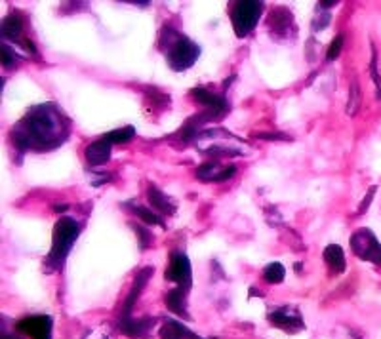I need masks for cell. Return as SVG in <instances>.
Here are the masks:
<instances>
[{
  "label": "cell",
  "instance_id": "8",
  "mask_svg": "<svg viewBox=\"0 0 381 339\" xmlns=\"http://www.w3.org/2000/svg\"><path fill=\"white\" fill-rule=\"evenodd\" d=\"M267 320L271 322L273 326L280 328L285 332L296 333L305 330V322L301 319V313L294 309V307H277V309H271L267 313Z\"/></svg>",
  "mask_w": 381,
  "mask_h": 339
},
{
  "label": "cell",
  "instance_id": "4",
  "mask_svg": "<svg viewBox=\"0 0 381 339\" xmlns=\"http://www.w3.org/2000/svg\"><path fill=\"white\" fill-rule=\"evenodd\" d=\"M261 13H263V2H258V0L237 2V6L233 8V13H231L233 29L237 37L244 39V37L252 33L256 25H258Z\"/></svg>",
  "mask_w": 381,
  "mask_h": 339
},
{
  "label": "cell",
  "instance_id": "9",
  "mask_svg": "<svg viewBox=\"0 0 381 339\" xmlns=\"http://www.w3.org/2000/svg\"><path fill=\"white\" fill-rule=\"evenodd\" d=\"M18 330L31 339H52V319L44 314L27 316L18 322Z\"/></svg>",
  "mask_w": 381,
  "mask_h": 339
},
{
  "label": "cell",
  "instance_id": "25",
  "mask_svg": "<svg viewBox=\"0 0 381 339\" xmlns=\"http://www.w3.org/2000/svg\"><path fill=\"white\" fill-rule=\"evenodd\" d=\"M343 34H337L336 39L332 40V44H330L328 48V53H326V58H328V61H334V59L342 53V48H343Z\"/></svg>",
  "mask_w": 381,
  "mask_h": 339
},
{
  "label": "cell",
  "instance_id": "24",
  "mask_svg": "<svg viewBox=\"0 0 381 339\" xmlns=\"http://www.w3.org/2000/svg\"><path fill=\"white\" fill-rule=\"evenodd\" d=\"M374 50V48H372ZM370 75H372V79L375 82V90H377V98L381 99V77L380 72H377V53H372V63H370Z\"/></svg>",
  "mask_w": 381,
  "mask_h": 339
},
{
  "label": "cell",
  "instance_id": "1",
  "mask_svg": "<svg viewBox=\"0 0 381 339\" xmlns=\"http://www.w3.org/2000/svg\"><path fill=\"white\" fill-rule=\"evenodd\" d=\"M69 134L63 115L52 105L32 107L20 124L12 132L13 145L20 151L52 149L63 141Z\"/></svg>",
  "mask_w": 381,
  "mask_h": 339
},
{
  "label": "cell",
  "instance_id": "6",
  "mask_svg": "<svg viewBox=\"0 0 381 339\" xmlns=\"http://www.w3.org/2000/svg\"><path fill=\"white\" fill-rule=\"evenodd\" d=\"M194 96V99L201 105H204V113L201 115L202 122H208V120H220L227 115L229 111V103L223 96H218V94H212L208 91L206 88H194L191 91Z\"/></svg>",
  "mask_w": 381,
  "mask_h": 339
},
{
  "label": "cell",
  "instance_id": "32",
  "mask_svg": "<svg viewBox=\"0 0 381 339\" xmlns=\"http://www.w3.org/2000/svg\"><path fill=\"white\" fill-rule=\"evenodd\" d=\"M349 339H362V338H361V335H356V333H351Z\"/></svg>",
  "mask_w": 381,
  "mask_h": 339
},
{
  "label": "cell",
  "instance_id": "7",
  "mask_svg": "<svg viewBox=\"0 0 381 339\" xmlns=\"http://www.w3.org/2000/svg\"><path fill=\"white\" fill-rule=\"evenodd\" d=\"M166 281L175 282L177 288H183V290L191 288L193 269H191V261L183 252H174L170 257V265L166 269Z\"/></svg>",
  "mask_w": 381,
  "mask_h": 339
},
{
  "label": "cell",
  "instance_id": "3",
  "mask_svg": "<svg viewBox=\"0 0 381 339\" xmlns=\"http://www.w3.org/2000/svg\"><path fill=\"white\" fill-rule=\"evenodd\" d=\"M162 42L168 40V46L164 48L166 50V61L174 71H185L189 67L194 65V61L201 56V48L194 44L193 40H189L185 34H180L172 31V37L162 34Z\"/></svg>",
  "mask_w": 381,
  "mask_h": 339
},
{
  "label": "cell",
  "instance_id": "11",
  "mask_svg": "<svg viewBox=\"0 0 381 339\" xmlns=\"http://www.w3.org/2000/svg\"><path fill=\"white\" fill-rule=\"evenodd\" d=\"M267 25L271 29L273 39L275 37H288L292 31H296V25H294V15L288 8H275L269 15V21H267Z\"/></svg>",
  "mask_w": 381,
  "mask_h": 339
},
{
  "label": "cell",
  "instance_id": "28",
  "mask_svg": "<svg viewBox=\"0 0 381 339\" xmlns=\"http://www.w3.org/2000/svg\"><path fill=\"white\" fill-rule=\"evenodd\" d=\"M258 139H269V141H290L292 137L286 136V134H280V132H275V134H267V132H258L256 134Z\"/></svg>",
  "mask_w": 381,
  "mask_h": 339
},
{
  "label": "cell",
  "instance_id": "16",
  "mask_svg": "<svg viewBox=\"0 0 381 339\" xmlns=\"http://www.w3.org/2000/svg\"><path fill=\"white\" fill-rule=\"evenodd\" d=\"M161 338L162 339H202L201 335L193 333L189 328H185L175 320H166L164 326L161 328Z\"/></svg>",
  "mask_w": 381,
  "mask_h": 339
},
{
  "label": "cell",
  "instance_id": "33",
  "mask_svg": "<svg viewBox=\"0 0 381 339\" xmlns=\"http://www.w3.org/2000/svg\"><path fill=\"white\" fill-rule=\"evenodd\" d=\"M4 339H8V338H4Z\"/></svg>",
  "mask_w": 381,
  "mask_h": 339
},
{
  "label": "cell",
  "instance_id": "18",
  "mask_svg": "<svg viewBox=\"0 0 381 339\" xmlns=\"http://www.w3.org/2000/svg\"><path fill=\"white\" fill-rule=\"evenodd\" d=\"M147 198H149V203L153 204V208L162 212V214H174L175 212V204L172 203L168 196L164 195L158 187H155V185H151V187H149Z\"/></svg>",
  "mask_w": 381,
  "mask_h": 339
},
{
  "label": "cell",
  "instance_id": "19",
  "mask_svg": "<svg viewBox=\"0 0 381 339\" xmlns=\"http://www.w3.org/2000/svg\"><path fill=\"white\" fill-rule=\"evenodd\" d=\"M21 33H23V21L15 13L4 18V21H2V34H4V39L18 40Z\"/></svg>",
  "mask_w": 381,
  "mask_h": 339
},
{
  "label": "cell",
  "instance_id": "27",
  "mask_svg": "<svg viewBox=\"0 0 381 339\" xmlns=\"http://www.w3.org/2000/svg\"><path fill=\"white\" fill-rule=\"evenodd\" d=\"M85 339H115V335H113V332H111V328L101 326V328H96V330H92Z\"/></svg>",
  "mask_w": 381,
  "mask_h": 339
},
{
  "label": "cell",
  "instance_id": "30",
  "mask_svg": "<svg viewBox=\"0 0 381 339\" xmlns=\"http://www.w3.org/2000/svg\"><path fill=\"white\" fill-rule=\"evenodd\" d=\"M134 229H136V233H139L137 236L142 238V248H147V244L151 242V235H149V231H145L143 227H137V225Z\"/></svg>",
  "mask_w": 381,
  "mask_h": 339
},
{
  "label": "cell",
  "instance_id": "10",
  "mask_svg": "<svg viewBox=\"0 0 381 339\" xmlns=\"http://www.w3.org/2000/svg\"><path fill=\"white\" fill-rule=\"evenodd\" d=\"M155 324H156V320L151 319V316H143V319L128 316V319L118 320V330H120L124 335H128V338L145 339L153 333Z\"/></svg>",
  "mask_w": 381,
  "mask_h": 339
},
{
  "label": "cell",
  "instance_id": "23",
  "mask_svg": "<svg viewBox=\"0 0 381 339\" xmlns=\"http://www.w3.org/2000/svg\"><path fill=\"white\" fill-rule=\"evenodd\" d=\"M286 276V269L280 265V263H269L267 267L263 269V279L265 282L269 284H280L285 281Z\"/></svg>",
  "mask_w": 381,
  "mask_h": 339
},
{
  "label": "cell",
  "instance_id": "22",
  "mask_svg": "<svg viewBox=\"0 0 381 339\" xmlns=\"http://www.w3.org/2000/svg\"><path fill=\"white\" fill-rule=\"evenodd\" d=\"M136 136V130H134V126H124V128H118V130H113L109 134H105L104 139H107L111 145L115 143H128L132 141Z\"/></svg>",
  "mask_w": 381,
  "mask_h": 339
},
{
  "label": "cell",
  "instance_id": "14",
  "mask_svg": "<svg viewBox=\"0 0 381 339\" xmlns=\"http://www.w3.org/2000/svg\"><path fill=\"white\" fill-rule=\"evenodd\" d=\"M111 147L113 145L107 141V139H99V141H94L85 149V158L86 162L92 164V166H104L111 160Z\"/></svg>",
  "mask_w": 381,
  "mask_h": 339
},
{
  "label": "cell",
  "instance_id": "26",
  "mask_svg": "<svg viewBox=\"0 0 381 339\" xmlns=\"http://www.w3.org/2000/svg\"><path fill=\"white\" fill-rule=\"evenodd\" d=\"M2 65L6 67V69H10V67L15 65V61H18V58H15V52H12L10 50V46L8 44H2Z\"/></svg>",
  "mask_w": 381,
  "mask_h": 339
},
{
  "label": "cell",
  "instance_id": "20",
  "mask_svg": "<svg viewBox=\"0 0 381 339\" xmlns=\"http://www.w3.org/2000/svg\"><path fill=\"white\" fill-rule=\"evenodd\" d=\"M124 208H128L130 212H134L139 219H143V222L149 223V225H161V227H164L162 217L158 214H155L153 210L143 208V206H136V204H132V203L124 204Z\"/></svg>",
  "mask_w": 381,
  "mask_h": 339
},
{
  "label": "cell",
  "instance_id": "31",
  "mask_svg": "<svg viewBox=\"0 0 381 339\" xmlns=\"http://www.w3.org/2000/svg\"><path fill=\"white\" fill-rule=\"evenodd\" d=\"M67 208H69L67 204H63V206H56V212H65Z\"/></svg>",
  "mask_w": 381,
  "mask_h": 339
},
{
  "label": "cell",
  "instance_id": "12",
  "mask_svg": "<svg viewBox=\"0 0 381 339\" xmlns=\"http://www.w3.org/2000/svg\"><path fill=\"white\" fill-rule=\"evenodd\" d=\"M237 174V166H223L218 160L216 162H206L202 164L201 168L196 170V177L201 181H225Z\"/></svg>",
  "mask_w": 381,
  "mask_h": 339
},
{
  "label": "cell",
  "instance_id": "2",
  "mask_svg": "<svg viewBox=\"0 0 381 339\" xmlns=\"http://www.w3.org/2000/svg\"><path fill=\"white\" fill-rule=\"evenodd\" d=\"M78 235H80V225H78L73 217H61L56 227H54V242L52 250L46 257L44 265L50 271H58L63 267L67 255L71 252L73 244L77 242Z\"/></svg>",
  "mask_w": 381,
  "mask_h": 339
},
{
  "label": "cell",
  "instance_id": "5",
  "mask_svg": "<svg viewBox=\"0 0 381 339\" xmlns=\"http://www.w3.org/2000/svg\"><path fill=\"white\" fill-rule=\"evenodd\" d=\"M351 250L362 261H370L374 265H381V244L370 229H358L351 236Z\"/></svg>",
  "mask_w": 381,
  "mask_h": 339
},
{
  "label": "cell",
  "instance_id": "21",
  "mask_svg": "<svg viewBox=\"0 0 381 339\" xmlns=\"http://www.w3.org/2000/svg\"><path fill=\"white\" fill-rule=\"evenodd\" d=\"M362 103V91H361V84H358V80H353L349 86V101H347V107H345V113L349 115V117H355L358 109H361Z\"/></svg>",
  "mask_w": 381,
  "mask_h": 339
},
{
  "label": "cell",
  "instance_id": "15",
  "mask_svg": "<svg viewBox=\"0 0 381 339\" xmlns=\"http://www.w3.org/2000/svg\"><path fill=\"white\" fill-rule=\"evenodd\" d=\"M185 292L187 290H183V288H174V290H170L166 298H164V303L168 307V311H172L174 314L181 316V319L189 320L187 313V298H185Z\"/></svg>",
  "mask_w": 381,
  "mask_h": 339
},
{
  "label": "cell",
  "instance_id": "13",
  "mask_svg": "<svg viewBox=\"0 0 381 339\" xmlns=\"http://www.w3.org/2000/svg\"><path fill=\"white\" fill-rule=\"evenodd\" d=\"M153 273H155V269L153 267H145L137 273L136 281H134V286H132L128 298H126V301H124L120 319H128V316H132V309H134V305H136V301H137V298H139V294L143 292V288L147 286L149 279L153 276Z\"/></svg>",
  "mask_w": 381,
  "mask_h": 339
},
{
  "label": "cell",
  "instance_id": "17",
  "mask_svg": "<svg viewBox=\"0 0 381 339\" xmlns=\"http://www.w3.org/2000/svg\"><path fill=\"white\" fill-rule=\"evenodd\" d=\"M324 261L330 267V271L336 274H342L345 271V254H343L342 246L337 244H330L324 250Z\"/></svg>",
  "mask_w": 381,
  "mask_h": 339
},
{
  "label": "cell",
  "instance_id": "29",
  "mask_svg": "<svg viewBox=\"0 0 381 339\" xmlns=\"http://www.w3.org/2000/svg\"><path fill=\"white\" fill-rule=\"evenodd\" d=\"M375 189H377V187H370L368 195H366V196H364V198H362L361 206H358V214H364V212H366V210L370 208V203H372V198H374Z\"/></svg>",
  "mask_w": 381,
  "mask_h": 339
}]
</instances>
